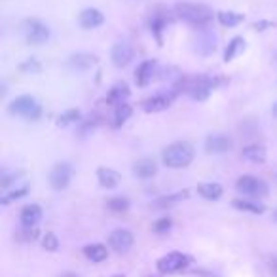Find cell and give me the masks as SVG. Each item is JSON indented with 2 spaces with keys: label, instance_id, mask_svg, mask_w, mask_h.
<instances>
[{
  "label": "cell",
  "instance_id": "obj_1",
  "mask_svg": "<svg viewBox=\"0 0 277 277\" xmlns=\"http://www.w3.org/2000/svg\"><path fill=\"white\" fill-rule=\"evenodd\" d=\"M175 14L184 23L192 25L196 29H207V25L213 21V10L205 4H194V2H179L175 4Z\"/></svg>",
  "mask_w": 277,
  "mask_h": 277
},
{
  "label": "cell",
  "instance_id": "obj_2",
  "mask_svg": "<svg viewBox=\"0 0 277 277\" xmlns=\"http://www.w3.org/2000/svg\"><path fill=\"white\" fill-rule=\"evenodd\" d=\"M196 158V150L190 143L186 141H179V143L169 144L163 154H161V159H163V165L171 167V169H182V167H188Z\"/></svg>",
  "mask_w": 277,
  "mask_h": 277
},
{
  "label": "cell",
  "instance_id": "obj_3",
  "mask_svg": "<svg viewBox=\"0 0 277 277\" xmlns=\"http://www.w3.org/2000/svg\"><path fill=\"white\" fill-rule=\"evenodd\" d=\"M8 112L12 116H19V118L36 122L42 116V106L32 95H21L8 104Z\"/></svg>",
  "mask_w": 277,
  "mask_h": 277
},
{
  "label": "cell",
  "instance_id": "obj_4",
  "mask_svg": "<svg viewBox=\"0 0 277 277\" xmlns=\"http://www.w3.org/2000/svg\"><path fill=\"white\" fill-rule=\"evenodd\" d=\"M21 31H23V36L25 40L31 44V46H42V44H46L51 36V31H49V27L44 21H40V19H27L21 27Z\"/></svg>",
  "mask_w": 277,
  "mask_h": 277
},
{
  "label": "cell",
  "instance_id": "obj_5",
  "mask_svg": "<svg viewBox=\"0 0 277 277\" xmlns=\"http://www.w3.org/2000/svg\"><path fill=\"white\" fill-rule=\"evenodd\" d=\"M236 188L239 194H245L251 198H266L269 192L268 184L254 175H241L236 181Z\"/></svg>",
  "mask_w": 277,
  "mask_h": 277
},
{
  "label": "cell",
  "instance_id": "obj_6",
  "mask_svg": "<svg viewBox=\"0 0 277 277\" xmlns=\"http://www.w3.org/2000/svg\"><path fill=\"white\" fill-rule=\"evenodd\" d=\"M192 258L188 254L184 253H179V251H173V253H167L165 256H161L156 264V268H158L159 273H177V271H182V269H186L190 266Z\"/></svg>",
  "mask_w": 277,
  "mask_h": 277
},
{
  "label": "cell",
  "instance_id": "obj_7",
  "mask_svg": "<svg viewBox=\"0 0 277 277\" xmlns=\"http://www.w3.org/2000/svg\"><path fill=\"white\" fill-rule=\"evenodd\" d=\"M72 181V167L71 163L67 161H61V163H56L53 169L49 171V184L51 188L57 192L65 190Z\"/></svg>",
  "mask_w": 277,
  "mask_h": 277
},
{
  "label": "cell",
  "instance_id": "obj_8",
  "mask_svg": "<svg viewBox=\"0 0 277 277\" xmlns=\"http://www.w3.org/2000/svg\"><path fill=\"white\" fill-rule=\"evenodd\" d=\"M135 243V238L133 234L129 232V230H114L110 236H108V245H110L112 251H116V253H127Z\"/></svg>",
  "mask_w": 277,
  "mask_h": 277
},
{
  "label": "cell",
  "instance_id": "obj_9",
  "mask_svg": "<svg viewBox=\"0 0 277 277\" xmlns=\"http://www.w3.org/2000/svg\"><path fill=\"white\" fill-rule=\"evenodd\" d=\"M133 56H135L133 48H131V44H127V42H116V44L112 46L110 59H112V65L118 67V69L127 67V65L131 63Z\"/></svg>",
  "mask_w": 277,
  "mask_h": 277
},
{
  "label": "cell",
  "instance_id": "obj_10",
  "mask_svg": "<svg viewBox=\"0 0 277 277\" xmlns=\"http://www.w3.org/2000/svg\"><path fill=\"white\" fill-rule=\"evenodd\" d=\"M175 95L169 91V93H158V95H152L148 99L143 101V110L148 112V114H154V112H163L167 110L171 103H173Z\"/></svg>",
  "mask_w": 277,
  "mask_h": 277
},
{
  "label": "cell",
  "instance_id": "obj_11",
  "mask_svg": "<svg viewBox=\"0 0 277 277\" xmlns=\"http://www.w3.org/2000/svg\"><path fill=\"white\" fill-rule=\"evenodd\" d=\"M234 148V141L232 137L228 135H222V133H216V135H209L205 141V150L209 154H226Z\"/></svg>",
  "mask_w": 277,
  "mask_h": 277
},
{
  "label": "cell",
  "instance_id": "obj_12",
  "mask_svg": "<svg viewBox=\"0 0 277 277\" xmlns=\"http://www.w3.org/2000/svg\"><path fill=\"white\" fill-rule=\"evenodd\" d=\"M156 74H158V63H156L154 59H146V61H143V63L137 67V71H135V82H137V86L146 87L152 80L156 78Z\"/></svg>",
  "mask_w": 277,
  "mask_h": 277
},
{
  "label": "cell",
  "instance_id": "obj_13",
  "mask_svg": "<svg viewBox=\"0 0 277 277\" xmlns=\"http://www.w3.org/2000/svg\"><path fill=\"white\" fill-rule=\"evenodd\" d=\"M173 21V17L169 16V12L165 8H156L152 12L150 17V31L156 36L158 44H161V32L165 31V27Z\"/></svg>",
  "mask_w": 277,
  "mask_h": 277
},
{
  "label": "cell",
  "instance_id": "obj_14",
  "mask_svg": "<svg viewBox=\"0 0 277 277\" xmlns=\"http://www.w3.org/2000/svg\"><path fill=\"white\" fill-rule=\"evenodd\" d=\"M78 23L82 29L86 31H91V29H97L104 23V16L101 14V10L97 8H86L82 14L78 16Z\"/></svg>",
  "mask_w": 277,
  "mask_h": 277
},
{
  "label": "cell",
  "instance_id": "obj_15",
  "mask_svg": "<svg viewBox=\"0 0 277 277\" xmlns=\"http://www.w3.org/2000/svg\"><path fill=\"white\" fill-rule=\"evenodd\" d=\"M129 95H131V89H129V86H127L126 82H116V84L110 87L108 95H106V104H110V106L126 104Z\"/></svg>",
  "mask_w": 277,
  "mask_h": 277
},
{
  "label": "cell",
  "instance_id": "obj_16",
  "mask_svg": "<svg viewBox=\"0 0 277 277\" xmlns=\"http://www.w3.org/2000/svg\"><path fill=\"white\" fill-rule=\"evenodd\" d=\"M97 63H99V57L93 53H86V51H80V53L69 57V67L74 71H89Z\"/></svg>",
  "mask_w": 277,
  "mask_h": 277
},
{
  "label": "cell",
  "instance_id": "obj_17",
  "mask_svg": "<svg viewBox=\"0 0 277 277\" xmlns=\"http://www.w3.org/2000/svg\"><path fill=\"white\" fill-rule=\"evenodd\" d=\"M19 218H21L23 228H34V226L42 220V207L36 205V203H29V205H25L23 209H21Z\"/></svg>",
  "mask_w": 277,
  "mask_h": 277
},
{
  "label": "cell",
  "instance_id": "obj_18",
  "mask_svg": "<svg viewBox=\"0 0 277 277\" xmlns=\"http://www.w3.org/2000/svg\"><path fill=\"white\" fill-rule=\"evenodd\" d=\"M158 173V163L152 158H141L133 163V175L139 179H152L154 175Z\"/></svg>",
  "mask_w": 277,
  "mask_h": 277
},
{
  "label": "cell",
  "instance_id": "obj_19",
  "mask_svg": "<svg viewBox=\"0 0 277 277\" xmlns=\"http://www.w3.org/2000/svg\"><path fill=\"white\" fill-rule=\"evenodd\" d=\"M214 49H216V36L213 32L201 29V34L196 40V51L201 56H211Z\"/></svg>",
  "mask_w": 277,
  "mask_h": 277
},
{
  "label": "cell",
  "instance_id": "obj_20",
  "mask_svg": "<svg viewBox=\"0 0 277 277\" xmlns=\"http://www.w3.org/2000/svg\"><path fill=\"white\" fill-rule=\"evenodd\" d=\"M97 181L99 184L106 188V190H110V188H116L122 181V177H120L118 171H114L110 167H101V169H97Z\"/></svg>",
  "mask_w": 277,
  "mask_h": 277
},
{
  "label": "cell",
  "instance_id": "obj_21",
  "mask_svg": "<svg viewBox=\"0 0 277 277\" xmlns=\"http://www.w3.org/2000/svg\"><path fill=\"white\" fill-rule=\"evenodd\" d=\"M241 158L251 163H264L266 161V148L262 144H249L241 150Z\"/></svg>",
  "mask_w": 277,
  "mask_h": 277
},
{
  "label": "cell",
  "instance_id": "obj_22",
  "mask_svg": "<svg viewBox=\"0 0 277 277\" xmlns=\"http://www.w3.org/2000/svg\"><path fill=\"white\" fill-rule=\"evenodd\" d=\"M84 254H86L87 260L99 264V262H104L108 258V249L104 245H101V243H91V245L84 247Z\"/></svg>",
  "mask_w": 277,
  "mask_h": 277
},
{
  "label": "cell",
  "instance_id": "obj_23",
  "mask_svg": "<svg viewBox=\"0 0 277 277\" xmlns=\"http://www.w3.org/2000/svg\"><path fill=\"white\" fill-rule=\"evenodd\" d=\"M198 194L207 201H216L222 196V186L216 182H203L198 186Z\"/></svg>",
  "mask_w": 277,
  "mask_h": 277
},
{
  "label": "cell",
  "instance_id": "obj_24",
  "mask_svg": "<svg viewBox=\"0 0 277 277\" xmlns=\"http://www.w3.org/2000/svg\"><path fill=\"white\" fill-rule=\"evenodd\" d=\"M216 19H218V23H220L222 27L232 29V27H238L239 23H243L245 16L239 14V12H218V14H216Z\"/></svg>",
  "mask_w": 277,
  "mask_h": 277
},
{
  "label": "cell",
  "instance_id": "obj_25",
  "mask_svg": "<svg viewBox=\"0 0 277 277\" xmlns=\"http://www.w3.org/2000/svg\"><path fill=\"white\" fill-rule=\"evenodd\" d=\"M232 205L239 209V211H245V213H253V214H262L266 211V207L262 203H256V201H251V199H234Z\"/></svg>",
  "mask_w": 277,
  "mask_h": 277
},
{
  "label": "cell",
  "instance_id": "obj_26",
  "mask_svg": "<svg viewBox=\"0 0 277 277\" xmlns=\"http://www.w3.org/2000/svg\"><path fill=\"white\" fill-rule=\"evenodd\" d=\"M80 122H82V112L78 108H69V110H65L63 114L57 116L56 124L59 127H67L71 124H80Z\"/></svg>",
  "mask_w": 277,
  "mask_h": 277
},
{
  "label": "cell",
  "instance_id": "obj_27",
  "mask_svg": "<svg viewBox=\"0 0 277 277\" xmlns=\"http://www.w3.org/2000/svg\"><path fill=\"white\" fill-rule=\"evenodd\" d=\"M131 114H133V108H131L127 103L116 106V110H114V114H112V126L114 127L124 126L127 120L131 118Z\"/></svg>",
  "mask_w": 277,
  "mask_h": 277
},
{
  "label": "cell",
  "instance_id": "obj_28",
  "mask_svg": "<svg viewBox=\"0 0 277 277\" xmlns=\"http://www.w3.org/2000/svg\"><path fill=\"white\" fill-rule=\"evenodd\" d=\"M243 48H245V40H243V36H234V38L230 40L226 51H224V61H226V63L234 61V57L238 56Z\"/></svg>",
  "mask_w": 277,
  "mask_h": 277
},
{
  "label": "cell",
  "instance_id": "obj_29",
  "mask_svg": "<svg viewBox=\"0 0 277 277\" xmlns=\"http://www.w3.org/2000/svg\"><path fill=\"white\" fill-rule=\"evenodd\" d=\"M99 124H101V116H99V114H89L86 120L80 122V135H82V137L87 135L89 131H93Z\"/></svg>",
  "mask_w": 277,
  "mask_h": 277
},
{
  "label": "cell",
  "instance_id": "obj_30",
  "mask_svg": "<svg viewBox=\"0 0 277 277\" xmlns=\"http://www.w3.org/2000/svg\"><path fill=\"white\" fill-rule=\"evenodd\" d=\"M188 198V192H177V194H171V196H165V198H159L154 201V207H169L173 205V203H177V201H181V199H186Z\"/></svg>",
  "mask_w": 277,
  "mask_h": 277
},
{
  "label": "cell",
  "instance_id": "obj_31",
  "mask_svg": "<svg viewBox=\"0 0 277 277\" xmlns=\"http://www.w3.org/2000/svg\"><path fill=\"white\" fill-rule=\"evenodd\" d=\"M106 207H108V211L112 213H126L127 209H129V199L127 198H110L106 201Z\"/></svg>",
  "mask_w": 277,
  "mask_h": 277
},
{
  "label": "cell",
  "instance_id": "obj_32",
  "mask_svg": "<svg viewBox=\"0 0 277 277\" xmlns=\"http://www.w3.org/2000/svg\"><path fill=\"white\" fill-rule=\"evenodd\" d=\"M29 194V186H21V188H16V190L8 192L4 198L0 199L2 201V205H8V203H12V201H16V199H21L25 198Z\"/></svg>",
  "mask_w": 277,
  "mask_h": 277
},
{
  "label": "cell",
  "instance_id": "obj_33",
  "mask_svg": "<svg viewBox=\"0 0 277 277\" xmlns=\"http://www.w3.org/2000/svg\"><path fill=\"white\" fill-rule=\"evenodd\" d=\"M171 226H173V220H171L169 216H161V218H158V220L152 224V230H154L156 234H167V232L171 230Z\"/></svg>",
  "mask_w": 277,
  "mask_h": 277
},
{
  "label": "cell",
  "instance_id": "obj_34",
  "mask_svg": "<svg viewBox=\"0 0 277 277\" xmlns=\"http://www.w3.org/2000/svg\"><path fill=\"white\" fill-rule=\"evenodd\" d=\"M42 247H44L46 251H57V249H59V239H57L56 234L46 232L44 238H42Z\"/></svg>",
  "mask_w": 277,
  "mask_h": 277
},
{
  "label": "cell",
  "instance_id": "obj_35",
  "mask_svg": "<svg viewBox=\"0 0 277 277\" xmlns=\"http://www.w3.org/2000/svg\"><path fill=\"white\" fill-rule=\"evenodd\" d=\"M19 71H23V72H29V74H36V72L42 71V65L36 61V59H27L25 63L19 65Z\"/></svg>",
  "mask_w": 277,
  "mask_h": 277
},
{
  "label": "cell",
  "instance_id": "obj_36",
  "mask_svg": "<svg viewBox=\"0 0 277 277\" xmlns=\"http://www.w3.org/2000/svg\"><path fill=\"white\" fill-rule=\"evenodd\" d=\"M275 25L271 23V21H256V23L253 25L254 31H268V29H273Z\"/></svg>",
  "mask_w": 277,
  "mask_h": 277
},
{
  "label": "cell",
  "instance_id": "obj_37",
  "mask_svg": "<svg viewBox=\"0 0 277 277\" xmlns=\"http://www.w3.org/2000/svg\"><path fill=\"white\" fill-rule=\"evenodd\" d=\"M19 175H21V173H16V175H4V177H2V182H0V186H2V188H8L10 184L14 182V179H16V177H19Z\"/></svg>",
  "mask_w": 277,
  "mask_h": 277
},
{
  "label": "cell",
  "instance_id": "obj_38",
  "mask_svg": "<svg viewBox=\"0 0 277 277\" xmlns=\"http://www.w3.org/2000/svg\"><path fill=\"white\" fill-rule=\"evenodd\" d=\"M59 277H80V275H76V273H72V271H65V273H61Z\"/></svg>",
  "mask_w": 277,
  "mask_h": 277
},
{
  "label": "cell",
  "instance_id": "obj_39",
  "mask_svg": "<svg viewBox=\"0 0 277 277\" xmlns=\"http://www.w3.org/2000/svg\"><path fill=\"white\" fill-rule=\"evenodd\" d=\"M271 114H273V118H277V103L271 106Z\"/></svg>",
  "mask_w": 277,
  "mask_h": 277
},
{
  "label": "cell",
  "instance_id": "obj_40",
  "mask_svg": "<svg viewBox=\"0 0 277 277\" xmlns=\"http://www.w3.org/2000/svg\"><path fill=\"white\" fill-rule=\"evenodd\" d=\"M273 220H277V209L273 211Z\"/></svg>",
  "mask_w": 277,
  "mask_h": 277
},
{
  "label": "cell",
  "instance_id": "obj_41",
  "mask_svg": "<svg viewBox=\"0 0 277 277\" xmlns=\"http://www.w3.org/2000/svg\"><path fill=\"white\" fill-rule=\"evenodd\" d=\"M114 277H126V275H114Z\"/></svg>",
  "mask_w": 277,
  "mask_h": 277
}]
</instances>
